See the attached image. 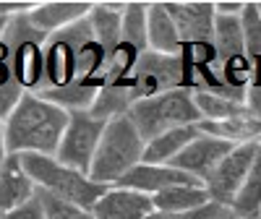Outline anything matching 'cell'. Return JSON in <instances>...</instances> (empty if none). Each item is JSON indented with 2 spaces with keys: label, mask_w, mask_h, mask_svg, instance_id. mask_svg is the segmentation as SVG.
I'll return each instance as SVG.
<instances>
[{
  "label": "cell",
  "mask_w": 261,
  "mask_h": 219,
  "mask_svg": "<svg viewBox=\"0 0 261 219\" xmlns=\"http://www.w3.org/2000/svg\"><path fill=\"white\" fill-rule=\"evenodd\" d=\"M71 113L27 92L18 107L6 120V149L8 154H45L58 157L60 141L68 128Z\"/></svg>",
  "instance_id": "6da1fadb"
},
{
  "label": "cell",
  "mask_w": 261,
  "mask_h": 219,
  "mask_svg": "<svg viewBox=\"0 0 261 219\" xmlns=\"http://www.w3.org/2000/svg\"><path fill=\"white\" fill-rule=\"evenodd\" d=\"M144 151L146 141L128 115L107 120L89 178L102 185H118L120 178H125L130 170L144 162Z\"/></svg>",
  "instance_id": "7a4b0ae2"
},
{
  "label": "cell",
  "mask_w": 261,
  "mask_h": 219,
  "mask_svg": "<svg viewBox=\"0 0 261 219\" xmlns=\"http://www.w3.org/2000/svg\"><path fill=\"white\" fill-rule=\"evenodd\" d=\"M29 178L34 180L37 188L47 190L58 199L76 204L81 209H94L97 201L110 190L113 185H102L94 183L86 172H79L73 167H65L63 162H58L55 157H45V154H21Z\"/></svg>",
  "instance_id": "3957f363"
},
{
  "label": "cell",
  "mask_w": 261,
  "mask_h": 219,
  "mask_svg": "<svg viewBox=\"0 0 261 219\" xmlns=\"http://www.w3.org/2000/svg\"><path fill=\"white\" fill-rule=\"evenodd\" d=\"M128 118L134 120V125L139 128L144 141L157 139V136L167 133V130L201 123V113L196 107L191 89H175V92H165L157 97L141 99L130 107Z\"/></svg>",
  "instance_id": "277c9868"
},
{
  "label": "cell",
  "mask_w": 261,
  "mask_h": 219,
  "mask_svg": "<svg viewBox=\"0 0 261 219\" xmlns=\"http://www.w3.org/2000/svg\"><path fill=\"white\" fill-rule=\"evenodd\" d=\"M50 34L39 32L29 13L11 18V24L3 34V42L11 50V71L13 78L24 86L27 92H42L47 86V71H45V45Z\"/></svg>",
  "instance_id": "5b68a950"
},
{
  "label": "cell",
  "mask_w": 261,
  "mask_h": 219,
  "mask_svg": "<svg viewBox=\"0 0 261 219\" xmlns=\"http://www.w3.org/2000/svg\"><path fill=\"white\" fill-rule=\"evenodd\" d=\"M89 39H94L89 16L50 34L45 45V71H47L45 89H60V86H68L79 78V58Z\"/></svg>",
  "instance_id": "8992f818"
},
{
  "label": "cell",
  "mask_w": 261,
  "mask_h": 219,
  "mask_svg": "<svg viewBox=\"0 0 261 219\" xmlns=\"http://www.w3.org/2000/svg\"><path fill=\"white\" fill-rule=\"evenodd\" d=\"M105 128H107V120H97L89 113H71L68 128H65V136L60 141L55 159L63 162L65 167H73L79 172L89 175Z\"/></svg>",
  "instance_id": "52a82bcc"
},
{
  "label": "cell",
  "mask_w": 261,
  "mask_h": 219,
  "mask_svg": "<svg viewBox=\"0 0 261 219\" xmlns=\"http://www.w3.org/2000/svg\"><path fill=\"white\" fill-rule=\"evenodd\" d=\"M186 89V65L180 55H160V52H144L136 73H134V97L136 102L157 97L165 92Z\"/></svg>",
  "instance_id": "ba28073f"
},
{
  "label": "cell",
  "mask_w": 261,
  "mask_h": 219,
  "mask_svg": "<svg viewBox=\"0 0 261 219\" xmlns=\"http://www.w3.org/2000/svg\"><path fill=\"white\" fill-rule=\"evenodd\" d=\"M261 154V141H253V144H243V146H235L230 154L217 165V170L206 178L204 188L209 190L212 201L214 204H222V206H232L238 190L243 188L248 172L253 170L256 159Z\"/></svg>",
  "instance_id": "9c48e42d"
},
{
  "label": "cell",
  "mask_w": 261,
  "mask_h": 219,
  "mask_svg": "<svg viewBox=\"0 0 261 219\" xmlns=\"http://www.w3.org/2000/svg\"><path fill=\"white\" fill-rule=\"evenodd\" d=\"M165 8L172 16L175 26L180 32L183 45L186 42H212L214 29H217V11L212 0H165Z\"/></svg>",
  "instance_id": "30bf717a"
},
{
  "label": "cell",
  "mask_w": 261,
  "mask_h": 219,
  "mask_svg": "<svg viewBox=\"0 0 261 219\" xmlns=\"http://www.w3.org/2000/svg\"><path fill=\"white\" fill-rule=\"evenodd\" d=\"M232 149H235V146L227 144V141H220V139H214V136L199 133L170 165L178 167V170H183L186 175H191V178L206 183V178L217 170V165H220Z\"/></svg>",
  "instance_id": "8fae6325"
},
{
  "label": "cell",
  "mask_w": 261,
  "mask_h": 219,
  "mask_svg": "<svg viewBox=\"0 0 261 219\" xmlns=\"http://www.w3.org/2000/svg\"><path fill=\"white\" fill-rule=\"evenodd\" d=\"M120 188H130V190H139L146 196H157L167 188H175V185H204L201 180L191 178L183 170L172 167V165H149L141 162L139 167H134L125 178H120L118 183Z\"/></svg>",
  "instance_id": "7c38bea8"
},
{
  "label": "cell",
  "mask_w": 261,
  "mask_h": 219,
  "mask_svg": "<svg viewBox=\"0 0 261 219\" xmlns=\"http://www.w3.org/2000/svg\"><path fill=\"white\" fill-rule=\"evenodd\" d=\"M92 211L97 219H149L157 209H154V199L151 196L113 185L97 201V206Z\"/></svg>",
  "instance_id": "4fadbf2b"
},
{
  "label": "cell",
  "mask_w": 261,
  "mask_h": 219,
  "mask_svg": "<svg viewBox=\"0 0 261 219\" xmlns=\"http://www.w3.org/2000/svg\"><path fill=\"white\" fill-rule=\"evenodd\" d=\"M37 196V185L21 162V154H8L0 167V216L29 204Z\"/></svg>",
  "instance_id": "5bb4252c"
},
{
  "label": "cell",
  "mask_w": 261,
  "mask_h": 219,
  "mask_svg": "<svg viewBox=\"0 0 261 219\" xmlns=\"http://www.w3.org/2000/svg\"><path fill=\"white\" fill-rule=\"evenodd\" d=\"M94 3L89 0H45V3H37V8L29 13L32 24L45 32V34H55L65 26L76 24V21L89 16Z\"/></svg>",
  "instance_id": "9a60e30c"
},
{
  "label": "cell",
  "mask_w": 261,
  "mask_h": 219,
  "mask_svg": "<svg viewBox=\"0 0 261 219\" xmlns=\"http://www.w3.org/2000/svg\"><path fill=\"white\" fill-rule=\"evenodd\" d=\"M107 84L105 76H97V78H76L73 84L68 86H60V89H42L37 92L42 99H47L58 107H63L65 113H89L99 89Z\"/></svg>",
  "instance_id": "2e32d148"
},
{
  "label": "cell",
  "mask_w": 261,
  "mask_h": 219,
  "mask_svg": "<svg viewBox=\"0 0 261 219\" xmlns=\"http://www.w3.org/2000/svg\"><path fill=\"white\" fill-rule=\"evenodd\" d=\"M149 50L160 55H180L183 39L165 0H149Z\"/></svg>",
  "instance_id": "e0dca14e"
},
{
  "label": "cell",
  "mask_w": 261,
  "mask_h": 219,
  "mask_svg": "<svg viewBox=\"0 0 261 219\" xmlns=\"http://www.w3.org/2000/svg\"><path fill=\"white\" fill-rule=\"evenodd\" d=\"M128 3H115V0H97L89 11V24L94 29L97 42L107 50V55H113L115 47L120 45L123 34V13Z\"/></svg>",
  "instance_id": "ac0fdd59"
},
{
  "label": "cell",
  "mask_w": 261,
  "mask_h": 219,
  "mask_svg": "<svg viewBox=\"0 0 261 219\" xmlns=\"http://www.w3.org/2000/svg\"><path fill=\"white\" fill-rule=\"evenodd\" d=\"M199 130L206 136H214L220 141H227L232 146H243L261 141V120L256 115H243V118H230V120H201Z\"/></svg>",
  "instance_id": "d6986e66"
},
{
  "label": "cell",
  "mask_w": 261,
  "mask_h": 219,
  "mask_svg": "<svg viewBox=\"0 0 261 219\" xmlns=\"http://www.w3.org/2000/svg\"><path fill=\"white\" fill-rule=\"evenodd\" d=\"M199 133H201L199 125H188V128L167 130V133H162V136H157V139L146 141L144 162H149V165H170V162L175 159Z\"/></svg>",
  "instance_id": "ffe728a7"
},
{
  "label": "cell",
  "mask_w": 261,
  "mask_h": 219,
  "mask_svg": "<svg viewBox=\"0 0 261 219\" xmlns=\"http://www.w3.org/2000/svg\"><path fill=\"white\" fill-rule=\"evenodd\" d=\"M151 199H154L157 211H170V214L193 211V209L212 204V196L204 185H175V188H167L157 196H151Z\"/></svg>",
  "instance_id": "44dd1931"
},
{
  "label": "cell",
  "mask_w": 261,
  "mask_h": 219,
  "mask_svg": "<svg viewBox=\"0 0 261 219\" xmlns=\"http://www.w3.org/2000/svg\"><path fill=\"white\" fill-rule=\"evenodd\" d=\"M136 104V97H134V86H118V84H105L89 115L97 118V120H113V118H123L130 113V107Z\"/></svg>",
  "instance_id": "7402d4cb"
},
{
  "label": "cell",
  "mask_w": 261,
  "mask_h": 219,
  "mask_svg": "<svg viewBox=\"0 0 261 219\" xmlns=\"http://www.w3.org/2000/svg\"><path fill=\"white\" fill-rule=\"evenodd\" d=\"M120 42L134 45L139 52H149V3L128 0L123 13V34Z\"/></svg>",
  "instance_id": "603a6c76"
},
{
  "label": "cell",
  "mask_w": 261,
  "mask_h": 219,
  "mask_svg": "<svg viewBox=\"0 0 261 219\" xmlns=\"http://www.w3.org/2000/svg\"><path fill=\"white\" fill-rule=\"evenodd\" d=\"M230 211L238 219H261V154H258L253 170L248 172L243 188L238 190Z\"/></svg>",
  "instance_id": "cb8c5ba5"
},
{
  "label": "cell",
  "mask_w": 261,
  "mask_h": 219,
  "mask_svg": "<svg viewBox=\"0 0 261 219\" xmlns=\"http://www.w3.org/2000/svg\"><path fill=\"white\" fill-rule=\"evenodd\" d=\"M193 99H196V107L201 113V120H230V118L251 115L246 102L227 99V97L212 94V92H193Z\"/></svg>",
  "instance_id": "d4e9b609"
},
{
  "label": "cell",
  "mask_w": 261,
  "mask_h": 219,
  "mask_svg": "<svg viewBox=\"0 0 261 219\" xmlns=\"http://www.w3.org/2000/svg\"><path fill=\"white\" fill-rule=\"evenodd\" d=\"M37 199L42 201L45 219H97L94 211L81 209L76 204H68V201H63V199H58V196L42 190V188H37Z\"/></svg>",
  "instance_id": "484cf974"
},
{
  "label": "cell",
  "mask_w": 261,
  "mask_h": 219,
  "mask_svg": "<svg viewBox=\"0 0 261 219\" xmlns=\"http://www.w3.org/2000/svg\"><path fill=\"white\" fill-rule=\"evenodd\" d=\"M241 26H243V39H246V50L251 55V60L261 58V13L256 0H248L246 11L241 16Z\"/></svg>",
  "instance_id": "4316f807"
},
{
  "label": "cell",
  "mask_w": 261,
  "mask_h": 219,
  "mask_svg": "<svg viewBox=\"0 0 261 219\" xmlns=\"http://www.w3.org/2000/svg\"><path fill=\"white\" fill-rule=\"evenodd\" d=\"M225 214H230L227 206L222 204H206L201 209H193V211H178V214H170V211H154L149 219H222Z\"/></svg>",
  "instance_id": "83f0119b"
},
{
  "label": "cell",
  "mask_w": 261,
  "mask_h": 219,
  "mask_svg": "<svg viewBox=\"0 0 261 219\" xmlns=\"http://www.w3.org/2000/svg\"><path fill=\"white\" fill-rule=\"evenodd\" d=\"M246 104L251 110V115L261 120V58L253 60V76H251L248 92H246Z\"/></svg>",
  "instance_id": "f1b7e54d"
},
{
  "label": "cell",
  "mask_w": 261,
  "mask_h": 219,
  "mask_svg": "<svg viewBox=\"0 0 261 219\" xmlns=\"http://www.w3.org/2000/svg\"><path fill=\"white\" fill-rule=\"evenodd\" d=\"M34 8H37L34 0H0V18H16L32 13Z\"/></svg>",
  "instance_id": "f546056e"
},
{
  "label": "cell",
  "mask_w": 261,
  "mask_h": 219,
  "mask_svg": "<svg viewBox=\"0 0 261 219\" xmlns=\"http://www.w3.org/2000/svg\"><path fill=\"white\" fill-rule=\"evenodd\" d=\"M0 219H45V209H42V201L34 196L29 204H24V206H18V209L8 211L6 216H0Z\"/></svg>",
  "instance_id": "4dcf8cb0"
},
{
  "label": "cell",
  "mask_w": 261,
  "mask_h": 219,
  "mask_svg": "<svg viewBox=\"0 0 261 219\" xmlns=\"http://www.w3.org/2000/svg\"><path fill=\"white\" fill-rule=\"evenodd\" d=\"M214 11H217V16H243L246 3L243 0H217Z\"/></svg>",
  "instance_id": "1f68e13d"
},
{
  "label": "cell",
  "mask_w": 261,
  "mask_h": 219,
  "mask_svg": "<svg viewBox=\"0 0 261 219\" xmlns=\"http://www.w3.org/2000/svg\"><path fill=\"white\" fill-rule=\"evenodd\" d=\"M6 157H8V149H6V120L0 118V167H3Z\"/></svg>",
  "instance_id": "d6a6232c"
},
{
  "label": "cell",
  "mask_w": 261,
  "mask_h": 219,
  "mask_svg": "<svg viewBox=\"0 0 261 219\" xmlns=\"http://www.w3.org/2000/svg\"><path fill=\"white\" fill-rule=\"evenodd\" d=\"M8 24H11V18H0V39H3V34H6Z\"/></svg>",
  "instance_id": "836d02e7"
},
{
  "label": "cell",
  "mask_w": 261,
  "mask_h": 219,
  "mask_svg": "<svg viewBox=\"0 0 261 219\" xmlns=\"http://www.w3.org/2000/svg\"><path fill=\"white\" fill-rule=\"evenodd\" d=\"M222 219H238V216H235V214H232V211H230V214H225V216H222Z\"/></svg>",
  "instance_id": "e575fe53"
},
{
  "label": "cell",
  "mask_w": 261,
  "mask_h": 219,
  "mask_svg": "<svg viewBox=\"0 0 261 219\" xmlns=\"http://www.w3.org/2000/svg\"><path fill=\"white\" fill-rule=\"evenodd\" d=\"M256 6H258V13H261V0H258V3H256Z\"/></svg>",
  "instance_id": "d590c367"
}]
</instances>
